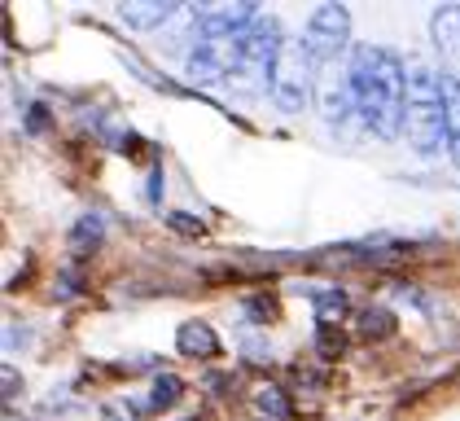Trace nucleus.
I'll list each match as a JSON object with an SVG mask.
<instances>
[{
    "mask_svg": "<svg viewBox=\"0 0 460 421\" xmlns=\"http://www.w3.org/2000/svg\"><path fill=\"white\" fill-rule=\"evenodd\" d=\"M312 58L298 40H285L281 58L272 62V75H268V97L277 102V110L285 114H303L312 105V93H316V75H312Z\"/></svg>",
    "mask_w": 460,
    "mask_h": 421,
    "instance_id": "obj_3",
    "label": "nucleus"
},
{
    "mask_svg": "<svg viewBox=\"0 0 460 421\" xmlns=\"http://www.w3.org/2000/svg\"><path fill=\"white\" fill-rule=\"evenodd\" d=\"M303 49L312 62H333L351 49V13L347 4H316L303 31Z\"/></svg>",
    "mask_w": 460,
    "mask_h": 421,
    "instance_id": "obj_4",
    "label": "nucleus"
},
{
    "mask_svg": "<svg viewBox=\"0 0 460 421\" xmlns=\"http://www.w3.org/2000/svg\"><path fill=\"white\" fill-rule=\"evenodd\" d=\"M180 395H184V382H180L176 373H158L154 382H149V399H145V408L149 413H167V408H176Z\"/></svg>",
    "mask_w": 460,
    "mask_h": 421,
    "instance_id": "obj_11",
    "label": "nucleus"
},
{
    "mask_svg": "<svg viewBox=\"0 0 460 421\" xmlns=\"http://www.w3.org/2000/svg\"><path fill=\"white\" fill-rule=\"evenodd\" d=\"M246 316H250V325H268L272 320V299H246Z\"/></svg>",
    "mask_w": 460,
    "mask_h": 421,
    "instance_id": "obj_17",
    "label": "nucleus"
},
{
    "mask_svg": "<svg viewBox=\"0 0 460 421\" xmlns=\"http://www.w3.org/2000/svg\"><path fill=\"white\" fill-rule=\"evenodd\" d=\"M163 189H167V175L163 167H154L149 172V207H163Z\"/></svg>",
    "mask_w": 460,
    "mask_h": 421,
    "instance_id": "obj_18",
    "label": "nucleus"
},
{
    "mask_svg": "<svg viewBox=\"0 0 460 421\" xmlns=\"http://www.w3.org/2000/svg\"><path fill=\"white\" fill-rule=\"evenodd\" d=\"M71 250L75 255H88V250H97V246L106 242V219L97 215V210H88V215H79L75 219V228H71Z\"/></svg>",
    "mask_w": 460,
    "mask_h": 421,
    "instance_id": "obj_9",
    "label": "nucleus"
},
{
    "mask_svg": "<svg viewBox=\"0 0 460 421\" xmlns=\"http://www.w3.org/2000/svg\"><path fill=\"white\" fill-rule=\"evenodd\" d=\"M254 404H259V413H268V421L289 417V399L281 395V386H263V390L254 395Z\"/></svg>",
    "mask_w": 460,
    "mask_h": 421,
    "instance_id": "obj_15",
    "label": "nucleus"
},
{
    "mask_svg": "<svg viewBox=\"0 0 460 421\" xmlns=\"http://www.w3.org/2000/svg\"><path fill=\"white\" fill-rule=\"evenodd\" d=\"M180 9L176 4H163V0H137V4H119V22L132 27V31H154L163 22H172Z\"/></svg>",
    "mask_w": 460,
    "mask_h": 421,
    "instance_id": "obj_7",
    "label": "nucleus"
},
{
    "mask_svg": "<svg viewBox=\"0 0 460 421\" xmlns=\"http://www.w3.org/2000/svg\"><path fill=\"white\" fill-rule=\"evenodd\" d=\"M429 31H434V49L443 53L447 70L460 75V4H443V9L429 18Z\"/></svg>",
    "mask_w": 460,
    "mask_h": 421,
    "instance_id": "obj_5",
    "label": "nucleus"
},
{
    "mask_svg": "<svg viewBox=\"0 0 460 421\" xmlns=\"http://www.w3.org/2000/svg\"><path fill=\"white\" fill-rule=\"evenodd\" d=\"M176 351L180 355H189V360H215L224 347H219V334H215L207 320H180Z\"/></svg>",
    "mask_w": 460,
    "mask_h": 421,
    "instance_id": "obj_6",
    "label": "nucleus"
},
{
    "mask_svg": "<svg viewBox=\"0 0 460 421\" xmlns=\"http://www.w3.org/2000/svg\"><path fill=\"white\" fill-rule=\"evenodd\" d=\"M443 128H447V154L460 167V75L443 70Z\"/></svg>",
    "mask_w": 460,
    "mask_h": 421,
    "instance_id": "obj_8",
    "label": "nucleus"
},
{
    "mask_svg": "<svg viewBox=\"0 0 460 421\" xmlns=\"http://www.w3.org/2000/svg\"><path fill=\"white\" fill-rule=\"evenodd\" d=\"M351 312V299L347 290L329 285V290H316V325H338L342 316Z\"/></svg>",
    "mask_w": 460,
    "mask_h": 421,
    "instance_id": "obj_12",
    "label": "nucleus"
},
{
    "mask_svg": "<svg viewBox=\"0 0 460 421\" xmlns=\"http://www.w3.org/2000/svg\"><path fill=\"white\" fill-rule=\"evenodd\" d=\"M403 137L412 154L434 158L447 149V128H443V70L408 62V97H403Z\"/></svg>",
    "mask_w": 460,
    "mask_h": 421,
    "instance_id": "obj_2",
    "label": "nucleus"
},
{
    "mask_svg": "<svg viewBox=\"0 0 460 421\" xmlns=\"http://www.w3.org/2000/svg\"><path fill=\"white\" fill-rule=\"evenodd\" d=\"M355 329H359V338H368V343H382L390 338L394 329H399V320L390 308H364V312L355 316Z\"/></svg>",
    "mask_w": 460,
    "mask_h": 421,
    "instance_id": "obj_10",
    "label": "nucleus"
},
{
    "mask_svg": "<svg viewBox=\"0 0 460 421\" xmlns=\"http://www.w3.org/2000/svg\"><path fill=\"white\" fill-rule=\"evenodd\" d=\"M13 399H18V369L4 364V404H13Z\"/></svg>",
    "mask_w": 460,
    "mask_h": 421,
    "instance_id": "obj_20",
    "label": "nucleus"
},
{
    "mask_svg": "<svg viewBox=\"0 0 460 421\" xmlns=\"http://www.w3.org/2000/svg\"><path fill=\"white\" fill-rule=\"evenodd\" d=\"M163 219H167V224L176 228L180 237H202V233H207V224H202V219H193L189 210H167Z\"/></svg>",
    "mask_w": 460,
    "mask_h": 421,
    "instance_id": "obj_16",
    "label": "nucleus"
},
{
    "mask_svg": "<svg viewBox=\"0 0 460 421\" xmlns=\"http://www.w3.org/2000/svg\"><path fill=\"white\" fill-rule=\"evenodd\" d=\"M123 62H128V70H137V79H141V84H149V88H158V93H172V97H180V93H184L176 79H163V75H158L154 67H145L137 53H123Z\"/></svg>",
    "mask_w": 460,
    "mask_h": 421,
    "instance_id": "obj_13",
    "label": "nucleus"
},
{
    "mask_svg": "<svg viewBox=\"0 0 460 421\" xmlns=\"http://www.w3.org/2000/svg\"><path fill=\"white\" fill-rule=\"evenodd\" d=\"M49 128V114H44V105H31L27 110V132H44Z\"/></svg>",
    "mask_w": 460,
    "mask_h": 421,
    "instance_id": "obj_19",
    "label": "nucleus"
},
{
    "mask_svg": "<svg viewBox=\"0 0 460 421\" xmlns=\"http://www.w3.org/2000/svg\"><path fill=\"white\" fill-rule=\"evenodd\" d=\"M347 88L355 102V119L382 140L403 137V97H408V67L386 44H355L347 62Z\"/></svg>",
    "mask_w": 460,
    "mask_h": 421,
    "instance_id": "obj_1",
    "label": "nucleus"
},
{
    "mask_svg": "<svg viewBox=\"0 0 460 421\" xmlns=\"http://www.w3.org/2000/svg\"><path fill=\"white\" fill-rule=\"evenodd\" d=\"M316 355L320 360H338L347 355V334L338 325H316Z\"/></svg>",
    "mask_w": 460,
    "mask_h": 421,
    "instance_id": "obj_14",
    "label": "nucleus"
}]
</instances>
